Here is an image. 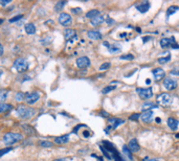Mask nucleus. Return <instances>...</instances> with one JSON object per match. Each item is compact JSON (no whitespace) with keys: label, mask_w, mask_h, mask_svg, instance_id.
<instances>
[{"label":"nucleus","mask_w":179,"mask_h":161,"mask_svg":"<svg viewBox=\"0 0 179 161\" xmlns=\"http://www.w3.org/2000/svg\"><path fill=\"white\" fill-rule=\"evenodd\" d=\"M17 114L19 115V117L23 118V119H30L32 118L36 115L37 111L36 109L32 108V107L24 106V105H20V106L17 107Z\"/></svg>","instance_id":"f257e3e1"},{"label":"nucleus","mask_w":179,"mask_h":161,"mask_svg":"<svg viewBox=\"0 0 179 161\" xmlns=\"http://www.w3.org/2000/svg\"><path fill=\"white\" fill-rule=\"evenodd\" d=\"M23 139V135L20 133H9L4 134L3 136V143L6 145V147H12V145L15 144L16 142H19Z\"/></svg>","instance_id":"f03ea898"},{"label":"nucleus","mask_w":179,"mask_h":161,"mask_svg":"<svg viewBox=\"0 0 179 161\" xmlns=\"http://www.w3.org/2000/svg\"><path fill=\"white\" fill-rule=\"evenodd\" d=\"M103 145H104V147H105L109 153H110V155L112 156V159L114 161H126L122 156H121V154L117 152V150L115 149V147L112 144V143H110L107 140H104Z\"/></svg>","instance_id":"7ed1b4c3"},{"label":"nucleus","mask_w":179,"mask_h":161,"mask_svg":"<svg viewBox=\"0 0 179 161\" xmlns=\"http://www.w3.org/2000/svg\"><path fill=\"white\" fill-rule=\"evenodd\" d=\"M13 67H14V69L17 72L22 73V72L26 71L28 69V62L26 59H24V58H19V59H17V60L14 62Z\"/></svg>","instance_id":"20e7f679"},{"label":"nucleus","mask_w":179,"mask_h":161,"mask_svg":"<svg viewBox=\"0 0 179 161\" xmlns=\"http://www.w3.org/2000/svg\"><path fill=\"white\" fill-rule=\"evenodd\" d=\"M136 92L138 93L140 98L142 99H149L153 96V90L151 87L149 88H137Z\"/></svg>","instance_id":"39448f33"},{"label":"nucleus","mask_w":179,"mask_h":161,"mask_svg":"<svg viewBox=\"0 0 179 161\" xmlns=\"http://www.w3.org/2000/svg\"><path fill=\"white\" fill-rule=\"evenodd\" d=\"M157 104L161 105V106H169L172 104V97L168 94V93H161L157 96L156 99Z\"/></svg>","instance_id":"423d86ee"},{"label":"nucleus","mask_w":179,"mask_h":161,"mask_svg":"<svg viewBox=\"0 0 179 161\" xmlns=\"http://www.w3.org/2000/svg\"><path fill=\"white\" fill-rule=\"evenodd\" d=\"M39 98H40V94L38 92H30V93H26L25 94L24 101L30 106V105H34V104L37 103V101H39Z\"/></svg>","instance_id":"0eeeda50"},{"label":"nucleus","mask_w":179,"mask_h":161,"mask_svg":"<svg viewBox=\"0 0 179 161\" xmlns=\"http://www.w3.org/2000/svg\"><path fill=\"white\" fill-rule=\"evenodd\" d=\"M59 22L61 25L63 26H68L72 23V18L69 14L67 13H61L59 16Z\"/></svg>","instance_id":"6e6552de"},{"label":"nucleus","mask_w":179,"mask_h":161,"mask_svg":"<svg viewBox=\"0 0 179 161\" xmlns=\"http://www.w3.org/2000/svg\"><path fill=\"white\" fill-rule=\"evenodd\" d=\"M163 86H165V89L174 90L177 88L178 83H177L176 80H174V78H165V80H163Z\"/></svg>","instance_id":"1a4fd4ad"},{"label":"nucleus","mask_w":179,"mask_h":161,"mask_svg":"<svg viewBox=\"0 0 179 161\" xmlns=\"http://www.w3.org/2000/svg\"><path fill=\"white\" fill-rule=\"evenodd\" d=\"M90 60L88 57H81L79 59H77V66L80 69H84L87 68V67L90 66Z\"/></svg>","instance_id":"9d476101"},{"label":"nucleus","mask_w":179,"mask_h":161,"mask_svg":"<svg viewBox=\"0 0 179 161\" xmlns=\"http://www.w3.org/2000/svg\"><path fill=\"white\" fill-rule=\"evenodd\" d=\"M176 43L175 41V38L174 37H171V38H163V39L160 40V46L162 48H169L173 44Z\"/></svg>","instance_id":"9b49d317"},{"label":"nucleus","mask_w":179,"mask_h":161,"mask_svg":"<svg viewBox=\"0 0 179 161\" xmlns=\"http://www.w3.org/2000/svg\"><path fill=\"white\" fill-rule=\"evenodd\" d=\"M152 72H153V75H154V80H156V82H159V80H161L163 78H165V70H163L162 68L154 69Z\"/></svg>","instance_id":"f8f14e48"},{"label":"nucleus","mask_w":179,"mask_h":161,"mask_svg":"<svg viewBox=\"0 0 179 161\" xmlns=\"http://www.w3.org/2000/svg\"><path fill=\"white\" fill-rule=\"evenodd\" d=\"M142 121L145 122H151L153 120V111L152 110H146L142 112V114L140 115Z\"/></svg>","instance_id":"ddd939ff"},{"label":"nucleus","mask_w":179,"mask_h":161,"mask_svg":"<svg viewBox=\"0 0 179 161\" xmlns=\"http://www.w3.org/2000/svg\"><path fill=\"white\" fill-rule=\"evenodd\" d=\"M150 6H151V3H150L149 1H142V2L136 4V9H137V11L140 12V13H147V12L149 11Z\"/></svg>","instance_id":"4468645a"},{"label":"nucleus","mask_w":179,"mask_h":161,"mask_svg":"<svg viewBox=\"0 0 179 161\" xmlns=\"http://www.w3.org/2000/svg\"><path fill=\"white\" fill-rule=\"evenodd\" d=\"M128 147L131 150V152H139V150H140V145L139 143H138L137 139H135V138H133V139H131L130 142H129V145Z\"/></svg>","instance_id":"2eb2a0df"},{"label":"nucleus","mask_w":179,"mask_h":161,"mask_svg":"<svg viewBox=\"0 0 179 161\" xmlns=\"http://www.w3.org/2000/svg\"><path fill=\"white\" fill-rule=\"evenodd\" d=\"M87 36L89 39L91 40H101L102 39V34L97 30H89L87 32Z\"/></svg>","instance_id":"dca6fc26"},{"label":"nucleus","mask_w":179,"mask_h":161,"mask_svg":"<svg viewBox=\"0 0 179 161\" xmlns=\"http://www.w3.org/2000/svg\"><path fill=\"white\" fill-rule=\"evenodd\" d=\"M109 122H110L112 126H111V129H116L117 126H121L122 124H124V120L123 119H121V118H115V117H112V118H109Z\"/></svg>","instance_id":"f3484780"},{"label":"nucleus","mask_w":179,"mask_h":161,"mask_svg":"<svg viewBox=\"0 0 179 161\" xmlns=\"http://www.w3.org/2000/svg\"><path fill=\"white\" fill-rule=\"evenodd\" d=\"M69 141V134H66V135L63 136H59V137L55 138V142L57 144H65Z\"/></svg>","instance_id":"a211bd4d"},{"label":"nucleus","mask_w":179,"mask_h":161,"mask_svg":"<svg viewBox=\"0 0 179 161\" xmlns=\"http://www.w3.org/2000/svg\"><path fill=\"white\" fill-rule=\"evenodd\" d=\"M21 128H22V130L24 131V133L27 134V135H35L36 134V131H35V129L32 128V126H30V124H22L21 126Z\"/></svg>","instance_id":"6ab92c4d"},{"label":"nucleus","mask_w":179,"mask_h":161,"mask_svg":"<svg viewBox=\"0 0 179 161\" xmlns=\"http://www.w3.org/2000/svg\"><path fill=\"white\" fill-rule=\"evenodd\" d=\"M178 120L177 119H175V118H172V117H170L168 119V126H169V128H170L171 130H173V131H176L177 130V128H178Z\"/></svg>","instance_id":"aec40b11"},{"label":"nucleus","mask_w":179,"mask_h":161,"mask_svg":"<svg viewBox=\"0 0 179 161\" xmlns=\"http://www.w3.org/2000/svg\"><path fill=\"white\" fill-rule=\"evenodd\" d=\"M25 32L27 34H36V25H35L34 23H27L25 25Z\"/></svg>","instance_id":"412c9836"},{"label":"nucleus","mask_w":179,"mask_h":161,"mask_svg":"<svg viewBox=\"0 0 179 161\" xmlns=\"http://www.w3.org/2000/svg\"><path fill=\"white\" fill-rule=\"evenodd\" d=\"M105 21V18H104L103 16H97V17H95V18H93V19H91L90 20V22H91V24L93 26H99V25H101L102 23Z\"/></svg>","instance_id":"4be33fe9"},{"label":"nucleus","mask_w":179,"mask_h":161,"mask_svg":"<svg viewBox=\"0 0 179 161\" xmlns=\"http://www.w3.org/2000/svg\"><path fill=\"white\" fill-rule=\"evenodd\" d=\"M13 109V106L11 104H5V103H0V113H5L9 112Z\"/></svg>","instance_id":"5701e85b"},{"label":"nucleus","mask_w":179,"mask_h":161,"mask_svg":"<svg viewBox=\"0 0 179 161\" xmlns=\"http://www.w3.org/2000/svg\"><path fill=\"white\" fill-rule=\"evenodd\" d=\"M142 111L146 110H152L154 108H158V104L157 103H146L142 105Z\"/></svg>","instance_id":"b1692460"},{"label":"nucleus","mask_w":179,"mask_h":161,"mask_svg":"<svg viewBox=\"0 0 179 161\" xmlns=\"http://www.w3.org/2000/svg\"><path fill=\"white\" fill-rule=\"evenodd\" d=\"M64 34H65V38L66 40H72L74 38H76V30L74 29H66L64 32Z\"/></svg>","instance_id":"393cba45"},{"label":"nucleus","mask_w":179,"mask_h":161,"mask_svg":"<svg viewBox=\"0 0 179 161\" xmlns=\"http://www.w3.org/2000/svg\"><path fill=\"white\" fill-rule=\"evenodd\" d=\"M97 16H100V11H97V9H91V11L87 12V14H86V18L90 19V20Z\"/></svg>","instance_id":"a878e982"},{"label":"nucleus","mask_w":179,"mask_h":161,"mask_svg":"<svg viewBox=\"0 0 179 161\" xmlns=\"http://www.w3.org/2000/svg\"><path fill=\"white\" fill-rule=\"evenodd\" d=\"M123 152L125 153L127 157L130 159V161H133V156H132V152H131V150L128 147V145H123Z\"/></svg>","instance_id":"bb28decb"},{"label":"nucleus","mask_w":179,"mask_h":161,"mask_svg":"<svg viewBox=\"0 0 179 161\" xmlns=\"http://www.w3.org/2000/svg\"><path fill=\"white\" fill-rule=\"evenodd\" d=\"M178 11H179V6H177V5H171V6L167 9V17H170L171 15H173L174 13H176V12Z\"/></svg>","instance_id":"cd10ccee"},{"label":"nucleus","mask_w":179,"mask_h":161,"mask_svg":"<svg viewBox=\"0 0 179 161\" xmlns=\"http://www.w3.org/2000/svg\"><path fill=\"white\" fill-rule=\"evenodd\" d=\"M121 49H122V46H119L118 44H113L112 46L109 47V52L110 53H117V52L121 51Z\"/></svg>","instance_id":"c85d7f7f"},{"label":"nucleus","mask_w":179,"mask_h":161,"mask_svg":"<svg viewBox=\"0 0 179 161\" xmlns=\"http://www.w3.org/2000/svg\"><path fill=\"white\" fill-rule=\"evenodd\" d=\"M15 99H16L18 103H21L25 99V93H23V92H17L16 95H15Z\"/></svg>","instance_id":"c756f323"},{"label":"nucleus","mask_w":179,"mask_h":161,"mask_svg":"<svg viewBox=\"0 0 179 161\" xmlns=\"http://www.w3.org/2000/svg\"><path fill=\"white\" fill-rule=\"evenodd\" d=\"M66 1H59V2L57 3V4L55 5V11L56 12H60V11H62L63 7H64V5L66 4Z\"/></svg>","instance_id":"7c9ffc66"},{"label":"nucleus","mask_w":179,"mask_h":161,"mask_svg":"<svg viewBox=\"0 0 179 161\" xmlns=\"http://www.w3.org/2000/svg\"><path fill=\"white\" fill-rule=\"evenodd\" d=\"M7 94H9L7 90H0V103H2L6 99Z\"/></svg>","instance_id":"2f4dec72"},{"label":"nucleus","mask_w":179,"mask_h":161,"mask_svg":"<svg viewBox=\"0 0 179 161\" xmlns=\"http://www.w3.org/2000/svg\"><path fill=\"white\" fill-rule=\"evenodd\" d=\"M171 55H168L167 57H162L160 59H158V63L159 64H165V63H168L169 61H171Z\"/></svg>","instance_id":"473e14b6"},{"label":"nucleus","mask_w":179,"mask_h":161,"mask_svg":"<svg viewBox=\"0 0 179 161\" xmlns=\"http://www.w3.org/2000/svg\"><path fill=\"white\" fill-rule=\"evenodd\" d=\"M115 86H107V87H105L104 88L103 90H102V93H103V94H107V93H109V92H111L112 91V90H114L115 89Z\"/></svg>","instance_id":"72a5a7b5"},{"label":"nucleus","mask_w":179,"mask_h":161,"mask_svg":"<svg viewBox=\"0 0 179 161\" xmlns=\"http://www.w3.org/2000/svg\"><path fill=\"white\" fill-rule=\"evenodd\" d=\"M40 145H41L42 147H53V143L51 142V141H40Z\"/></svg>","instance_id":"f704fd0d"},{"label":"nucleus","mask_w":179,"mask_h":161,"mask_svg":"<svg viewBox=\"0 0 179 161\" xmlns=\"http://www.w3.org/2000/svg\"><path fill=\"white\" fill-rule=\"evenodd\" d=\"M13 150V147H4V149L0 150V157H2L3 155L7 154V153H9Z\"/></svg>","instance_id":"c9c22d12"},{"label":"nucleus","mask_w":179,"mask_h":161,"mask_svg":"<svg viewBox=\"0 0 179 161\" xmlns=\"http://www.w3.org/2000/svg\"><path fill=\"white\" fill-rule=\"evenodd\" d=\"M121 60H128V61H132L134 59V55H121L119 58Z\"/></svg>","instance_id":"e433bc0d"},{"label":"nucleus","mask_w":179,"mask_h":161,"mask_svg":"<svg viewBox=\"0 0 179 161\" xmlns=\"http://www.w3.org/2000/svg\"><path fill=\"white\" fill-rule=\"evenodd\" d=\"M111 66V64L109 62H106L104 63V64H102L101 66H100V70L101 71H103V70H107V69H109V67Z\"/></svg>","instance_id":"4c0bfd02"},{"label":"nucleus","mask_w":179,"mask_h":161,"mask_svg":"<svg viewBox=\"0 0 179 161\" xmlns=\"http://www.w3.org/2000/svg\"><path fill=\"white\" fill-rule=\"evenodd\" d=\"M139 117H140V114H138V113H134V114H132L130 116V119L131 120H138L139 119Z\"/></svg>","instance_id":"58836bf2"},{"label":"nucleus","mask_w":179,"mask_h":161,"mask_svg":"<svg viewBox=\"0 0 179 161\" xmlns=\"http://www.w3.org/2000/svg\"><path fill=\"white\" fill-rule=\"evenodd\" d=\"M22 15H18V16H16V17H14V18H12V19H9V22L11 23H13V22H16V21H18V20H20V19H22Z\"/></svg>","instance_id":"ea45409f"},{"label":"nucleus","mask_w":179,"mask_h":161,"mask_svg":"<svg viewBox=\"0 0 179 161\" xmlns=\"http://www.w3.org/2000/svg\"><path fill=\"white\" fill-rule=\"evenodd\" d=\"M142 161H160L158 159H155V158H149V157H145L142 159Z\"/></svg>","instance_id":"a19ab883"},{"label":"nucleus","mask_w":179,"mask_h":161,"mask_svg":"<svg viewBox=\"0 0 179 161\" xmlns=\"http://www.w3.org/2000/svg\"><path fill=\"white\" fill-rule=\"evenodd\" d=\"M71 11H72V13H74V14H80L81 12H82V9H79V7H76V9H72Z\"/></svg>","instance_id":"79ce46f5"},{"label":"nucleus","mask_w":179,"mask_h":161,"mask_svg":"<svg viewBox=\"0 0 179 161\" xmlns=\"http://www.w3.org/2000/svg\"><path fill=\"white\" fill-rule=\"evenodd\" d=\"M171 74H173V75H177V76H179V70H176V69H173V70H171Z\"/></svg>","instance_id":"37998d69"},{"label":"nucleus","mask_w":179,"mask_h":161,"mask_svg":"<svg viewBox=\"0 0 179 161\" xmlns=\"http://www.w3.org/2000/svg\"><path fill=\"white\" fill-rule=\"evenodd\" d=\"M106 22L108 23V24H113V23H114V20L109 18V17H107V18H106Z\"/></svg>","instance_id":"c03bdc74"},{"label":"nucleus","mask_w":179,"mask_h":161,"mask_svg":"<svg viewBox=\"0 0 179 161\" xmlns=\"http://www.w3.org/2000/svg\"><path fill=\"white\" fill-rule=\"evenodd\" d=\"M149 40H152V38L151 37H145V38H142V41L145 42H147V41H149Z\"/></svg>","instance_id":"a18cd8bd"},{"label":"nucleus","mask_w":179,"mask_h":161,"mask_svg":"<svg viewBox=\"0 0 179 161\" xmlns=\"http://www.w3.org/2000/svg\"><path fill=\"white\" fill-rule=\"evenodd\" d=\"M83 134H84V137H89V136H90V133H89V132H87V131L83 132Z\"/></svg>","instance_id":"49530a36"},{"label":"nucleus","mask_w":179,"mask_h":161,"mask_svg":"<svg viewBox=\"0 0 179 161\" xmlns=\"http://www.w3.org/2000/svg\"><path fill=\"white\" fill-rule=\"evenodd\" d=\"M3 55V46L0 44V57Z\"/></svg>","instance_id":"de8ad7c7"},{"label":"nucleus","mask_w":179,"mask_h":161,"mask_svg":"<svg viewBox=\"0 0 179 161\" xmlns=\"http://www.w3.org/2000/svg\"><path fill=\"white\" fill-rule=\"evenodd\" d=\"M101 115H102V116H104V115H105V116H109L108 113L105 112V111H101Z\"/></svg>","instance_id":"09e8293b"},{"label":"nucleus","mask_w":179,"mask_h":161,"mask_svg":"<svg viewBox=\"0 0 179 161\" xmlns=\"http://www.w3.org/2000/svg\"><path fill=\"white\" fill-rule=\"evenodd\" d=\"M7 3H9V0H7V1H0V4H2V5H5V4H7Z\"/></svg>","instance_id":"8fccbe9b"},{"label":"nucleus","mask_w":179,"mask_h":161,"mask_svg":"<svg viewBox=\"0 0 179 161\" xmlns=\"http://www.w3.org/2000/svg\"><path fill=\"white\" fill-rule=\"evenodd\" d=\"M53 161H68V160H67L66 158H60V159H56V160Z\"/></svg>","instance_id":"3c124183"},{"label":"nucleus","mask_w":179,"mask_h":161,"mask_svg":"<svg viewBox=\"0 0 179 161\" xmlns=\"http://www.w3.org/2000/svg\"><path fill=\"white\" fill-rule=\"evenodd\" d=\"M156 122H160V118H156Z\"/></svg>","instance_id":"603ef678"},{"label":"nucleus","mask_w":179,"mask_h":161,"mask_svg":"<svg viewBox=\"0 0 179 161\" xmlns=\"http://www.w3.org/2000/svg\"><path fill=\"white\" fill-rule=\"evenodd\" d=\"M1 75H2V70L0 69V78H1Z\"/></svg>","instance_id":"864d4df0"},{"label":"nucleus","mask_w":179,"mask_h":161,"mask_svg":"<svg viewBox=\"0 0 179 161\" xmlns=\"http://www.w3.org/2000/svg\"><path fill=\"white\" fill-rule=\"evenodd\" d=\"M2 22H3V20H2V19H0V24H1Z\"/></svg>","instance_id":"5fc2aeb1"}]
</instances>
